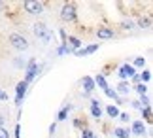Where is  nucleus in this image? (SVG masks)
I'll use <instances>...</instances> for the list:
<instances>
[{
    "label": "nucleus",
    "mask_w": 153,
    "mask_h": 138,
    "mask_svg": "<svg viewBox=\"0 0 153 138\" xmlns=\"http://www.w3.org/2000/svg\"><path fill=\"white\" fill-rule=\"evenodd\" d=\"M32 32L34 36L42 42V44H51L53 38H55V34H53L51 28H48L44 25V23H34V27H32Z\"/></svg>",
    "instance_id": "f257e3e1"
},
{
    "label": "nucleus",
    "mask_w": 153,
    "mask_h": 138,
    "mask_svg": "<svg viewBox=\"0 0 153 138\" xmlns=\"http://www.w3.org/2000/svg\"><path fill=\"white\" fill-rule=\"evenodd\" d=\"M8 42H10V46L13 47V49H17V51H27L28 47H30V44H28V40H27L23 34H19V32H13V34H10Z\"/></svg>",
    "instance_id": "f03ea898"
},
{
    "label": "nucleus",
    "mask_w": 153,
    "mask_h": 138,
    "mask_svg": "<svg viewBox=\"0 0 153 138\" xmlns=\"http://www.w3.org/2000/svg\"><path fill=\"white\" fill-rule=\"evenodd\" d=\"M61 19L64 23H74L76 19H78V10H76V4L74 2L62 4V8H61Z\"/></svg>",
    "instance_id": "7ed1b4c3"
},
{
    "label": "nucleus",
    "mask_w": 153,
    "mask_h": 138,
    "mask_svg": "<svg viewBox=\"0 0 153 138\" xmlns=\"http://www.w3.org/2000/svg\"><path fill=\"white\" fill-rule=\"evenodd\" d=\"M40 68H42V66H40V64H36V59H30V61L27 63V66H25L27 74H25V80H23V81H25L27 85H28V83H30L34 78L40 74Z\"/></svg>",
    "instance_id": "20e7f679"
},
{
    "label": "nucleus",
    "mask_w": 153,
    "mask_h": 138,
    "mask_svg": "<svg viewBox=\"0 0 153 138\" xmlns=\"http://www.w3.org/2000/svg\"><path fill=\"white\" fill-rule=\"evenodd\" d=\"M23 8H25L28 15H40L44 11V2H40V0H25Z\"/></svg>",
    "instance_id": "39448f33"
},
{
    "label": "nucleus",
    "mask_w": 153,
    "mask_h": 138,
    "mask_svg": "<svg viewBox=\"0 0 153 138\" xmlns=\"http://www.w3.org/2000/svg\"><path fill=\"white\" fill-rule=\"evenodd\" d=\"M134 74H136V70H134L131 64H121L119 70H117V76L121 78V81H128Z\"/></svg>",
    "instance_id": "423d86ee"
},
{
    "label": "nucleus",
    "mask_w": 153,
    "mask_h": 138,
    "mask_svg": "<svg viewBox=\"0 0 153 138\" xmlns=\"http://www.w3.org/2000/svg\"><path fill=\"white\" fill-rule=\"evenodd\" d=\"M27 89H28V85H27L25 81H19V83H17V87H15V104L17 106H21L23 98H25V95H27Z\"/></svg>",
    "instance_id": "0eeeda50"
},
{
    "label": "nucleus",
    "mask_w": 153,
    "mask_h": 138,
    "mask_svg": "<svg viewBox=\"0 0 153 138\" xmlns=\"http://www.w3.org/2000/svg\"><path fill=\"white\" fill-rule=\"evenodd\" d=\"M131 134H136V136H146V134H148V129H146L144 121H132Z\"/></svg>",
    "instance_id": "6e6552de"
},
{
    "label": "nucleus",
    "mask_w": 153,
    "mask_h": 138,
    "mask_svg": "<svg viewBox=\"0 0 153 138\" xmlns=\"http://www.w3.org/2000/svg\"><path fill=\"white\" fill-rule=\"evenodd\" d=\"M97 38H100V40H110V38H114L115 36V31L114 28H108V27H100V28H97Z\"/></svg>",
    "instance_id": "1a4fd4ad"
},
{
    "label": "nucleus",
    "mask_w": 153,
    "mask_h": 138,
    "mask_svg": "<svg viewBox=\"0 0 153 138\" xmlns=\"http://www.w3.org/2000/svg\"><path fill=\"white\" fill-rule=\"evenodd\" d=\"M89 110H91V116L95 117V119H100V117H102V106H100V100L93 98V100H91Z\"/></svg>",
    "instance_id": "9d476101"
},
{
    "label": "nucleus",
    "mask_w": 153,
    "mask_h": 138,
    "mask_svg": "<svg viewBox=\"0 0 153 138\" xmlns=\"http://www.w3.org/2000/svg\"><path fill=\"white\" fill-rule=\"evenodd\" d=\"M81 87H83V91H85V95H89V93H93L95 91V81H93V78L91 76H83L81 78Z\"/></svg>",
    "instance_id": "9b49d317"
},
{
    "label": "nucleus",
    "mask_w": 153,
    "mask_h": 138,
    "mask_svg": "<svg viewBox=\"0 0 153 138\" xmlns=\"http://www.w3.org/2000/svg\"><path fill=\"white\" fill-rule=\"evenodd\" d=\"M98 47H100V44H93V46H87L83 47V49H78V51H74V55H78V57H85V55H91V53H95Z\"/></svg>",
    "instance_id": "f8f14e48"
},
{
    "label": "nucleus",
    "mask_w": 153,
    "mask_h": 138,
    "mask_svg": "<svg viewBox=\"0 0 153 138\" xmlns=\"http://www.w3.org/2000/svg\"><path fill=\"white\" fill-rule=\"evenodd\" d=\"M131 91H132V85L128 81H119L117 83V91H115L117 95H128Z\"/></svg>",
    "instance_id": "ddd939ff"
},
{
    "label": "nucleus",
    "mask_w": 153,
    "mask_h": 138,
    "mask_svg": "<svg viewBox=\"0 0 153 138\" xmlns=\"http://www.w3.org/2000/svg\"><path fill=\"white\" fill-rule=\"evenodd\" d=\"M66 42H70V49L72 51H78V49H81V46H83V42L79 38H76V36H68Z\"/></svg>",
    "instance_id": "4468645a"
},
{
    "label": "nucleus",
    "mask_w": 153,
    "mask_h": 138,
    "mask_svg": "<svg viewBox=\"0 0 153 138\" xmlns=\"http://www.w3.org/2000/svg\"><path fill=\"white\" fill-rule=\"evenodd\" d=\"M114 134L117 138H128L131 136V129L128 127H117V129H114Z\"/></svg>",
    "instance_id": "2eb2a0df"
},
{
    "label": "nucleus",
    "mask_w": 153,
    "mask_h": 138,
    "mask_svg": "<svg viewBox=\"0 0 153 138\" xmlns=\"http://www.w3.org/2000/svg\"><path fill=\"white\" fill-rule=\"evenodd\" d=\"M72 110V106L66 104V106H62L61 110H59V116H57V121H66V117H68V112Z\"/></svg>",
    "instance_id": "dca6fc26"
},
{
    "label": "nucleus",
    "mask_w": 153,
    "mask_h": 138,
    "mask_svg": "<svg viewBox=\"0 0 153 138\" xmlns=\"http://www.w3.org/2000/svg\"><path fill=\"white\" fill-rule=\"evenodd\" d=\"M106 113H108L111 119H115L117 116H119V108H117L115 104H108V106H106Z\"/></svg>",
    "instance_id": "f3484780"
},
{
    "label": "nucleus",
    "mask_w": 153,
    "mask_h": 138,
    "mask_svg": "<svg viewBox=\"0 0 153 138\" xmlns=\"http://www.w3.org/2000/svg\"><path fill=\"white\" fill-rule=\"evenodd\" d=\"M93 81H95V85H98V87L102 89V91H104V89H108V83H106V78H104L102 74H98V76H97V78H95Z\"/></svg>",
    "instance_id": "a211bd4d"
},
{
    "label": "nucleus",
    "mask_w": 153,
    "mask_h": 138,
    "mask_svg": "<svg viewBox=\"0 0 153 138\" xmlns=\"http://www.w3.org/2000/svg\"><path fill=\"white\" fill-rule=\"evenodd\" d=\"M136 25L140 28H149L151 27V19H149V17H140V19L136 21Z\"/></svg>",
    "instance_id": "6ab92c4d"
},
{
    "label": "nucleus",
    "mask_w": 153,
    "mask_h": 138,
    "mask_svg": "<svg viewBox=\"0 0 153 138\" xmlns=\"http://www.w3.org/2000/svg\"><path fill=\"white\" fill-rule=\"evenodd\" d=\"M131 66L136 70V68H144L146 66V59L144 57H134V63L131 64Z\"/></svg>",
    "instance_id": "aec40b11"
},
{
    "label": "nucleus",
    "mask_w": 153,
    "mask_h": 138,
    "mask_svg": "<svg viewBox=\"0 0 153 138\" xmlns=\"http://www.w3.org/2000/svg\"><path fill=\"white\" fill-rule=\"evenodd\" d=\"M132 89H134V91H136V93L140 95V97L148 93V85H146V83H136V85H134Z\"/></svg>",
    "instance_id": "412c9836"
},
{
    "label": "nucleus",
    "mask_w": 153,
    "mask_h": 138,
    "mask_svg": "<svg viewBox=\"0 0 153 138\" xmlns=\"http://www.w3.org/2000/svg\"><path fill=\"white\" fill-rule=\"evenodd\" d=\"M138 80H140V83H148L151 80V72L149 70H144L142 74H138Z\"/></svg>",
    "instance_id": "4be33fe9"
},
{
    "label": "nucleus",
    "mask_w": 153,
    "mask_h": 138,
    "mask_svg": "<svg viewBox=\"0 0 153 138\" xmlns=\"http://www.w3.org/2000/svg\"><path fill=\"white\" fill-rule=\"evenodd\" d=\"M104 93H106V97H110V98H114V100H117V102H121V98H119V95L115 93V89H104Z\"/></svg>",
    "instance_id": "5701e85b"
},
{
    "label": "nucleus",
    "mask_w": 153,
    "mask_h": 138,
    "mask_svg": "<svg viewBox=\"0 0 153 138\" xmlns=\"http://www.w3.org/2000/svg\"><path fill=\"white\" fill-rule=\"evenodd\" d=\"M57 53H59V55H66V53H74V51L70 49V47H68L66 44H62V46H59V49H57Z\"/></svg>",
    "instance_id": "b1692460"
},
{
    "label": "nucleus",
    "mask_w": 153,
    "mask_h": 138,
    "mask_svg": "<svg viewBox=\"0 0 153 138\" xmlns=\"http://www.w3.org/2000/svg\"><path fill=\"white\" fill-rule=\"evenodd\" d=\"M13 64H15L17 68H25V66H27V61H25L23 57H15V59H13Z\"/></svg>",
    "instance_id": "393cba45"
},
{
    "label": "nucleus",
    "mask_w": 153,
    "mask_h": 138,
    "mask_svg": "<svg viewBox=\"0 0 153 138\" xmlns=\"http://www.w3.org/2000/svg\"><path fill=\"white\" fill-rule=\"evenodd\" d=\"M134 27H136V23H134V21H123L121 23L123 31H131V28H134Z\"/></svg>",
    "instance_id": "a878e982"
},
{
    "label": "nucleus",
    "mask_w": 153,
    "mask_h": 138,
    "mask_svg": "<svg viewBox=\"0 0 153 138\" xmlns=\"http://www.w3.org/2000/svg\"><path fill=\"white\" fill-rule=\"evenodd\" d=\"M138 102H140V106H142V108H148L149 106V97H148V95H142Z\"/></svg>",
    "instance_id": "bb28decb"
},
{
    "label": "nucleus",
    "mask_w": 153,
    "mask_h": 138,
    "mask_svg": "<svg viewBox=\"0 0 153 138\" xmlns=\"http://www.w3.org/2000/svg\"><path fill=\"white\" fill-rule=\"evenodd\" d=\"M142 116H144L146 121H151V108L149 106L148 108H142Z\"/></svg>",
    "instance_id": "cd10ccee"
},
{
    "label": "nucleus",
    "mask_w": 153,
    "mask_h": 138,
    "mask_svg": "<svg viewBox=\"0 0 153 138\" xmlns=\"http://www.w3.org/2000/svg\"><path fill=\"white\" fill-rule=\"evenodd\" d=\"M81 138H95V133H93V131L91 129H83V131H81Z\"/></svg>",
    "instance_id": "c85d7f7f"
},
{
    "label": "nucleus",
    "mask_w": 153,
    "mask_h": 138,
    "mask_svg": "<svg viewBox=\"0 0 153 138\" xmlns=\"http://www.w3.org/2000/svg\"><path fill=\"white\" fill-rule=\"evenodd\" d=\"M74 127H76V129H81V131H83V129H85V123L81 121L79 117H76V119H74Z\"/></svg>",
    "instance_id": "c756f323"
},
{
    "label": "nucleus",
    "mask_w": 153,
    "mask_h": 138,
    "mask_svg": "<svg viewBox=\"0 0 153 138\" xmlns=\"http://www.w3.org/2000/svg\"><path fill=\"white\" fill-rule=\"evenodd\" d=\"M119 121H123V123H128V119H131V116H128V113H125V112H119Z\"/></svg>",
    "instance_id": "7c9ffc66"
},
{
    "label": "nucleus",
    "mask_w": 153,
    "mask_h": 138,
    "mask_svg": "<svg viewBox=\"0 0 153 138\" xmlns=\"http://www.w3.org/2000/svg\"><path fill=\"white\" fill-rule=\"evenodd\" d=\"M11 134H10V131L6 129V127H0V138H10Z\"/></svg>",
    "instance_id": "2f4dec72"
},
{
    "label": "nucleus",
    "mask_w": 153,
    "mask_h": 138,
    "mask_svg": "<svg viewBox=\"0 0 153 138\" xmlns=\"http://www.w3.org/2000/svg\"><path fill=\"white\" fill-rule=\"evenodd\" d=\"M0 100H8V93H6L2 87H0Z\"/></svg>",
    "instance_id": "473e14b6"
},
{
    "label": "nucleus",
    "mask_w": 153,
    "mask_h": 138,
    "mask_svg": "<svg viewBox=\"0 0 153 138\" xmlns=\"http://www.w3.org/2000/svg\"><path fill=\"white\" fill-rule=\"evenodd\" d=\"M55 131H57V123H51V125H49V133L55 134Z\"/></svg>",
    "instance_id": "72a5a7b5"
},
{
    "label": "nucleus",
    "mask_w": 153,
    "mask_h": 138,
    "mask_svg": "<svg viewBox=\"0 0 153 138\" xmlns=\"http://www.w3.org/2000/svg\"><path fill=\"white\" fill-rule=\"evenodd\" d=\"M4 125H6V116H4V113H0V127H4Z\"/></svg>",
    "instance_id": "f704fd0d"
},
{
    "label": "nucleus",
    "mask_w": 153,
    "mask_h": 138,
    "mask_svg": "<svg viewBox=\"0 0 153 138\" xmlns=\"http://www.w3.org/2000/svg\"><path fill=\"white\" fill-rule=\"evenodd\" d=\"M132 106H134V108H138V110H142V106H140V102H138V100H134V102H132Z\"/></svg>",
    "instance_id": "c9c22d12"
},
{
    "label": "nucleus",
    "mask_w": 153,
    "mask_h": 138,
    "mask_svg": "<svg viewBox=\"0 0 153 138\" xmlns=\"http://www.w3.org/2000/svg\"><path fill=\"white\" fill-rule=\"evenodd\" d=\"M6 6H8V4H6V2H0V11H2V10L6 8Z\"/></svg>",
    "instance_id": "e433bc0d"
},
{
    "label": "nucleus",
    "mask_w": 153,
    "mask_h": 138,
    "mask_svg": "<svg viewBox=\"0 0 153 138\" xmlns=\"http://www.w3.org/2000/svg\"><path fill=\"white\" fill-rule=\"evenodd\" d=\"M95 138H98V136H97V134H95Z\"/></svg>",
    "instance_id": "4c0bfd02"
}]
</instances>
